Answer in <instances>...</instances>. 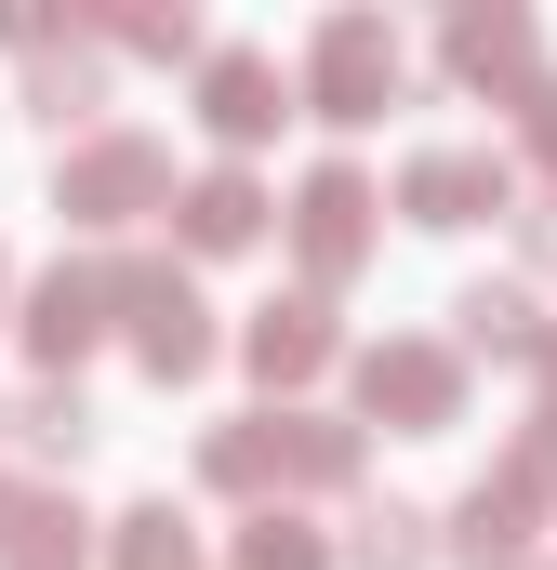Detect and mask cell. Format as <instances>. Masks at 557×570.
<instances>
[{
  "instance_id": "cell-1",
  "label": "cell",
  "mask_w": 557,
  "mask_h": 570,
  "mask_svg": "<svg viewBox=\"0 0 557 570\" xmlns=\"http://www.w3.org/2000/svg\"><path fill=\"white\" fill-rule=\"evenodd\" d=\"M199 464H213V491H345L359 478V438L305 425V412H266V425H226Z\"/></svg>"
},
{
  "instance_id": "cell-2",
  "label": "cell",
  "mask_w": 557,
  "mask_h": 570,
  "mask_svg": "<svg viewBox=\"0 0 557 570\" xmlns=\"http://www.w3.org/2000/svg\"><path fill=\"white\" fill-rule=\"evenodd\" d=\"M107 305L134 318V358L159 372V385H199V372H213V305H199V292L173 279V266L120 253V266H107Z\"/></svg>"
},
{
  "instance_id": "cell-3",
  "label": "cell",
  "mask_w": 557,
  "mask_h": 570,
  "mask_svg": "<svg viewBox=\"0 0 557 570\" xmlns=\"http://www.w3.org/2000/svg\"><path fill=\"white\" fill-rule=\"evenodd\" d=\"M159 186H173V159L146 134H94L53 173V213H67V226H134V213H159Z\"/></svg>"
},
{
  "instance_id": "cell-4",
  "label": "cell",
  "mask_w": 557,
  "mask_h": 570,
  "mask_svg": "<svg viewBox=\"0 0 557 570\" xmlns=\"http://www.w3.org/2000/svg\"><path fill=\"white\" fill-rule=\"evenodd\" d=\"M305 94H319V120H385V94H399V40H385V13H332Z\"/></svg>"
},
{
  "instance_id": "cell-5",
  "label": "cell",
  "mask_w": 557,
  "mask_h": 570,
  "mask_svg": "<svg viewBox=\"0 0 557 570\" xmlns=\"http://www.w3.org/2000/svg\"><path fill=\"white\" fill-rule=\"evenodd\" d=\"M359 412H372V425H451V412H465V358H451V345H372V358H359Z\"/></svg>"
},
{
  "instance_id": "cell-6",
  "label": "cell",
  "mask_w": 557,
  "mask_h": 570,
  "mask_svg": "<svg viewBox=\"0 0 557 570\" xmlns=\"http://www.w3.org/2000/svg\"><path fill=\"white\" fill-rule=\"evenodd\" d=\"M518 186H505V159H478V146H424L412 173H399V213L412 226H478V213H505Z\"/></svg>"
},
{
  "instance_id": "cell-7",
  "label": "cell",
  "mask_w": 557,
  "mask_h": 570,
  "mask_svg": "<svg viewBox=\"0 0 557 570\" xmlns=\"http://www.w3.org/2000/svg\"><path fill=\"white\" fill-rule=\"evenodd\" d=\"M292 239H305V279H359V253H372V186H359V173H305Z\"/></svg>"
},
{
  "instance_id": "cell-8",
  "label": "cell",
  "mask_w": 557,
  "mask_h": 570,
  "mask_svg": "<svg viewBox=\"0 0 557 570\" xmlns=\"http://www.w3.org/2000/svg\"><path fill=\"white\" fill-rule=\"evenodd\" d=\"M531 504H545V478H518V464H505V478H478V491H465L451 558H465V570H518V558H531Z\"/></svg>"
},
{
  "instance_id": "cell-9",
  "label": "cell",
  "mask_w": 557,
  "mask_h": 570,
  "mask_svg": "<svg viewBox=\"0 0 557 570\" xmlns=\"http://www.w3.org/2000/svg\"><path fill=\"white\" fill-rule=\"evenodd\" d=\"M107 332V266H53V279L27 292V345H40V372L67 385V358Z\"/></svg>"
},
{
  "instance_id": "cell-10",
  "label": "cell",
  "mask_w": 557,
  "mask_h": 570,
  "mask_svg": "<svg viewBox=\"0 0 557 570\" xmlns=\"http://www.w3.org/2000/svg\"><path fill=\"white\" fill-rule=\"evenodd\" d=\"M278 107H292V94H278L266 53H213V67H199V120H213L226 146H266V134H278Z\"/></svg>"
},
{
  "instance_id": "cell-11",
  "label": "cell",
  "mask_w": 557,
  "mask_h": 570,
  "mask_svg": "<svg viewBox=\"0 0 557 570\" xmlns=\"http://www.w3.org/2000/svg\"><path fill=\"white\" fill-rule=\"evenodd\" d=\"M451 80H478V94H545L531 80V13H451Z\"/></svg>"
},
{
  "instance_id": "cell-12",
  "label": "cell",
  "mask_w": 557,
  "mask_h": 570,
  "mask_svg": "<svg viewBox=\"0 0 557 570\" xmlns=\"http://www.w3.org/2000/svg\"><path fill=\"white\" fill-rule=\"evenodd\" d=\"M253 372H266V385H319V372H332V305H319V292H292V305L253 318Z\"/></svg>"
},
{
  "instance_id": "cell-13",
  "label": "cell",
  "mask_w": 557,
  "mask_h": 570,
  "mask_svg": "<svg viewBox=\"0 0 557 570\" xmlns=\"http://www.w3.org/2000/svg\"><path fill=\"white\" fill-rule=\"evenodd\" d=\"M0 451H27V464H80V451H94V399H80V385H27V399L0 412Z\"/></svg>"
},
{
  "instance_id": "cell-14",
  "label": "cell",
  "mask_w": 557,
  "mask_h": 570,
  "mask_svg": "<svg viewBox=\"0 0 557 570\" xmlns=\"http://www.w3.org/2000/svg\"><path fill=\"white\" fill-rule=\"evenodd\" d=\"M253 226H266V186H253V173H199V186H186V239H199V253H240Z\"/></svg>"
},
{
  "instance_id": "cell-15",
  "label": "cell",
  "mask_w": 557,
  "mask_h": 570,
  "mask_svg": "<svg viewBox=\"0 0 557 570\" xmlns=\"http://www.w3.org/2000/svg\"><path fill=\"white\" fill-rule=\"evenodd\" d=\"M451 318H465V345H478V358H557V332L531 318V292H465Z\"/></svg>"
},
{
  "instance_id": "cell-16",
  "label": "cell",
  "mask_w": 557,
  "mask_h": 570,
  "mask_svg": "<svg viewBox=\"0 0 557 570\" xmlns=\"http://www.w3.org/2000/svg\"><path fill=\"white\" fill-rule=\"evenodd\" d=\"M107 570H199V544H186V518H173V504H134V518H120V544H107Z\"/></svg>"
},
{
  "instance_id": "cell-17",
  "label": "cell",
  "mask_w": 557,
  "mask_h": 570,
  "mask_svg": "<svg viewBox=\"0 0 557 570\" xmlns=\"http://www.w3.org/2000/svg\"><path fill=\"white\" fill-rule=\"evenodd\" d=\"M0 570H80V518H67V504H13Z\"/></svg>"
},
{
  "instance_id": "cell-18",
  "label": "cell",
  "mask_w": 557,
  "mask_h": 570,
  "mask_svg": "<svg viewBox=\"0 0 557 570\" xmlns=\"http://www.w3.org/2000/svg\"><path fill=\"white\" fill-rule=\"evenodd\" d=\"M94 94H107V80H94V53H40V80H27V107H40L53 134H67V120H94Z\"/></svg>"
},
{
  "instance_id": "cell-19",
  "label": "cell",
  "mask_w": 557,
  "mask_h": 570,
  "mask_svg": "<svg viewBox=\"0 0 557 570\" xmlns=\"http://www.w3.org/2000/svg\"><path fill=\"white\" fill-rule=\"evenodd\" d=\"M345 558H359V570H424V518H412V504H372Z\"/></svg>"
},
{
  "instance_id": "cell-20",
  "label": "cell",
  "mask_w": 557,
  "mask_h": 570,
  "mask_svg": "<svg viewBox=\"0 0 557 570\" xmlns=\"http://www.w3.org/2000/svg\"><path fill=\"white\" fill-rule=\"evenodd\" d=\"M240 570H332V544H319L305 518H253V531H240Z\"/></svg>"
},
{
  "instance_id": "cell-21",
  "label": "cell",
  "mask_w": 557,
  "mask_h": 570,
  "mask_svg": "<svg viewBox=\"0 0 557 570\" xmlns=\"http://www.w3.org/2000/svg\"><path fill=\"white\" fill-rule=\"evenodd\" d=\"M120 40H134V53H199V27H186V13H120Z\"/></svg>"
},
{
  "instance_id": "cell-22",
  "label": "cell",
  "mask_w": 557,
  "mask_h": 570,
  "mask_svg": "<svg viewBox=\"0 0 557 570\" xmlns=\"http://www.w3.org/2000/svg\"><path fill=\"white\" fill-rule=\"evenodd\" d=\"M531 159H545V173H557V80H545V94H531Z\"/></svg>"
},
{
  "instance_id": "cell-23",
  "label": "cell",
  "mask_w": 557,
  "mask_h": 570,
  "mask_svg": "<svg viewBox=\"0 0 557 570\" xmlns=\"http://www.w3.org/2000/svg\"><path fill=\"white\" fill-rule=\"evenodd\" d=\"M518 239H531V266H557V199L531 213V226H518Z\"/></svg>"
},
{
  "instance_id": "cell-24",
  "label": "cell",
  "mask_w": 557,
  "mask_h": 570,
  "mask_svg": "<svg viewBox=\"0 0 557 570\" xmlns=\"http://www.w3.org/2000/svg\"><path fill=\"white\" fill-rule=\"evenodd\" d=\"M0 544H13V491H0Z\"/></svg>"
},
{
  "instance_id": "cell-25",
  "label": "cell",
  "mask_w": 557,
  "mask_h": 570,
  "mask_svg": "<svg viewBox=\"0 0 557 570\" xmlns=\"http://www.w3.org/2000/svg\"><path fill=\"white\" fill-rule=\"evenodd\" d=\"M545 372H557V358H545ZM545 412H557V399H545Z\"/></svg>"
}]
</instances>
